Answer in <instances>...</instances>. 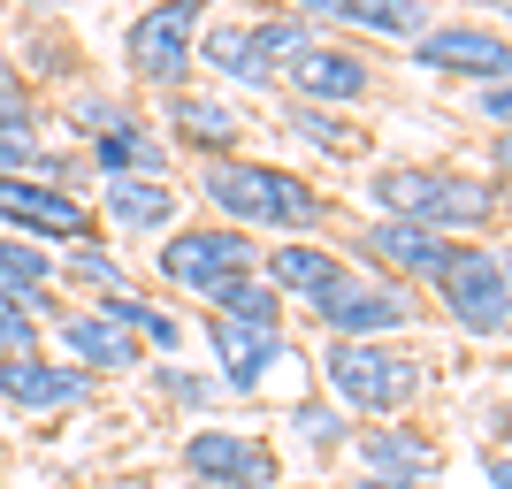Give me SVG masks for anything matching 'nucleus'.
Instances as JSON below:
<instances>
[{
    "label": "nucleus",
    "instance_id": "1",
    "mask_svg": "<svg viewBox=\"0 0 512 489\" xmlns=\"http://www.w3.org/2000/svg\"><path fill=\"white\" fill-rule=\"evenodd\" d=\"M199 199L214 207L222 230H245V237L276 230L283 245H291V237H314L321 222L337 214L321 184L276 169V161H245V153H230V161H199Z\"/></svg>",
    "mask_w": 512,
    "mask_h": 489
},
{
    "label": "nucleus",
    "instance_id": "2",
    "mask_svg": "<svg viewBox=\"0 0 512 489\" xmlns=\"http://www.w3.org/2000/svg\"><path fill=\"white\" fill-rule=\"evenodd\" d=\"M367 207L390 214V222H421V230L451 237V245H474L482 230H497L505 214V184H482V176L459 169H421V161H398V169L367 176Z\"/></svg>",
    "mask_w": 512,
    "mask_h": 489
},
{
    "label": "nucleus",
    "instance_id": "3",
    "mask_svg": "<svg viewBox=\"0 0 512 489\" xmlns=\"http://www.w3.org/2000/svg\"><path fill=\"white\" fill-rule=\"evenodd\" d=\"M321 383L344 421H398L413 398L428 390V360L406 344H329L321 352Z\"/></svg>",
    "mask_w": 512,
    "mask_h": 489
},
{
    "label": "nucleus",
    "instance_id": "4",
    "mask_svg": "<svg viewBox=\"0 0 512 489\" xmlns=\"http://www.w3.org/2000/svg\"><path fill=\"white\" fill-rule=\"evenodd\" d=\"M428 291L444 298V314L482 344H505V321H512V260L497 237H474V245H451L444 268L428 276Z\"/></svg>",
    "mask_w": 512,
    "mask_h": 489
},
{
    "label": "nucleus",
    "instance_id": "5",
    "mask_svg": "<svg viewBox=\"0 0 512 489\" xmlns=\"http://www.w3.org/2000/svg\"><path fill=\"white\" fill-rule=\"evenodd\" d=\"M253 268H260V245L245 230H222V222H176L153 253V276L192 298H214L230 276H253Z\"/></svg>",
    "mask_w": 512,
    "mask_h": 489
},
{
    "label": "nucleus",
    "instance_id": "6",
    "mask_svg": "<svg viewBox=\"0 0 512 489\" xmlns=\"http://www.w3.org/2000/svg\"><path fill=\"white\" fill-rule=\"evenodd\" d=\"M306 314L329 329V344H390V337H406L413 321H421V298H413L406 283H383V276H367V268H344L337 291L321 298V306H306Z\"/></svg>",
    "mask_w": 512,
    "mask_h": 489
},
{
    "label": "nucleus",
    "instance_id": "7",
    "mask_svg": "<svg viewBox=\"0 0 512 489\" xmlns=\"http://www.w3.org/2000/svg\"><path fill=\"white\" fill-rule=\"evenodd\" d=\"M199 23H207V8H199V0H161V8H138V16L123 23V69L138 77V85H153V92H184V77H192V46H199Z\"/></svg>",
    "mask_w": 512,
    "mask_h": 489
},
{
    "label": "nucleus",
    "instance_id": "8",
    "mask_svg": "<svg viewBox=\"0 0 512 489\" xmlns=\"http://www.w3.org/2000/svg\"><path fill=\"white\" fill-rule=\"evenodd\" d=\"M184 482L192 489H276L283 459L268 436H245V428H192L184 436Z\"/></svg>",
    "mask_w": 512,
    "mask_h": 489
},
{
    "label": "nucleus",
    "instance_id": "9",
    "mask_svg": "<svg viewBox=\"0 0 512 489\" xmlns=\"http://www.w3.org/2000/svg\"><path fill=\"white\" fill-rule=\"evenodd\" d=\"M0 230L23 245H77V237H92V207L39 176H0Z\"/></svg>",
    "mask_w": 512,
    "mask_h": 489
},
{
    "label": "nucleus",
    "instance_id": "10",
    "mask_svg": "<svg viewBox=\"0 0 512 489\" xmlns=\"http://www.w3.org/2000/svg\"><path fill=\"white\" fill-rule=\"evenodd\" d=\"M413 69H436V77H474V85H497L512 69V46L497 23H428L421 39H413Z\"/></svg>",
    "mask_w": 512,
    "mask_h": 489
},
{
    "label": "nucleus",
    "instance_id": "11",
    "mask_svg": "<svg viewBox=\"0 0 512 489\" xmlns=\"http://www.w3.org/2000/svg\"><path fill=\"white\" fill-rule=\"evenodd\" d=\"M283 85H291V100H299V107H329V115H344V107H360L367 92H375V62H367L360 46L314 39L299 62L283 69Z\"/></svg>",
    "mask_w": 512,
    "mask_h": 489
},
{
    "label": "nucleus",
    "instance_id": "12",
    "mask_svg": "<svg viewBox=\"0 0 512 489\" xmlns=\"http://www.w3.org/2000/svg\"><path fill=\"white\" fill-rule=\"evenodd\" d=\"M54 360L77 367V375H138L146 367V344L130 337V329H115L107 314H92V306H62L54 314Z\"/></svg>",
    "mask_w": 512,
    "mask_h": 489
},
{
    "label": "nucleus",
    "instance_id": "13",
    "mask_svg": "<svg viewBox=\"0 0 512 489\" xmlns=\"http://www.w3.org/2000/svg\"><path fill=\"white\" fill-rule=\"evenodd\" d=\"M352 253L367 260V276H383V283H428L436 268H444L451 237L421 230V222H390V214H375V222L360 230V245H352Z\"/></svg>",
    "mask_w": 512,
    "mask_h": 489
},
{
    "label": "nucleus",
    "instance_id": "14",
    "mask_svg": "<svg viewBox=\"0 0 512 489\" xmlns=\"http://www.w3.org/2000/svg\"><path fill=\"white\" fill-rule=\"evenodd\" d=\"M92 383L77 367H62L54 352H23V360H0V405L8 413H69L85 405Z\"/></svg>",
    "mask_w": 512,
    "mask_h": 489
},
{
    "label": "nucleus",
    "instance_id": "15",
    "mask_svg": "<svg viewBox=\"0 0 512 489\" xmlns=\"http://www.w3.org/2000/svg\"><path fill=\"white\" fill-rule=\"evenodd\" d=\"M344 268H352V260H344V253H329L321 237H291V245H276V253H260V283H268V291H276L283 306L299 298V314H306V306H321V298L337 291V276H344Z\"/></svg>",
    "mask_w": 512,
    "mask_h": 489
},
{
    "label": "nucleus",
    "instance_id": "16",
    "mask_svg": "<svg viewBox=\"0 0 512 489\" xmlns=\"http://www.w3.org/2000/svg\"><path fill=\"white\" fill-rule=\"evenodd\" d=\"M176 207H184V192L161 184V176H107V184H100V214H92V222H107L115 237H146V230H169Z\"/></svg>",
    "mask_w": 512,
    "mask_h": 489
},
{
    "label": "nucleus",
    "instance_id": "17",
    "mask_svg": "<svg viewBox=\"0 0 512 489\" xmlns=\"http://www.w3.org/2000/svg\"><path fill=\"white\" fill-rule=\"evenodd\" d=\"M207 344H214V360H222V383L214 390H260V375L276 360H291V337L283 329H245V321H214L207 314Z\"/></svg>",
    "mask_w": 512,
    "mask_h": 489
},
{
    "label": "nucleus",
    "instance_id": "18",
    "mask_svg": "<svg viewBox=\"0 0 512 489\" xmlns=\"http://www.w3.org/2000/svg\"><path fill=\"white\" fill-rule=\"evenodd\" d=\"M161 115H169V130L184 138V146H199L207 161H230L237 138H245V107H230L222 92H192L184 85V92H169Z\"/></svg>",
    "mask_w": 512,
    "mask_h": 489
},
{
    "label": "nucleus",
    "instance_id": "19",
    "mask_svg": "<svg viewBox=\"0 0 512 489\" xmlns=\"http://www.w3.org/2000/svg\"><path fill=\"white\" fill-rule=\"evenodd\" d=\"M306 16H314V31H360V39H406V46L436 23L421 0H314Z\"/></svg>",
    "mask_w": 512,
    "mask_h": 489
},
{
    "label": "nucleus",
    "instance_id": "20",
    "mask_svg": "<svg viewBox=\"0 0 512 489\" xmlns=\"http://www.w3.org/2000/svg\"><path fill=\"white\" fill-rule=\"evenodd\" d=\"M436 444H428L421 428H406V421H390V428H375V436H360V474L367 482H398V489H421V482H436Z\"/></svg>",
    "mask_w": 512,
    "mask_h": 489
},
{
    "label": "nucleus",
    "instance_id": "21",
    "mask_svg": "<svg viewBox=\"0 0 512 489\" xmlns=\"http://www.w3.org/2000/svg\"><path fill=\"white\" fill-rule=\"evenodd\" d=\"M192 69H207V77H222L230 92H268L276 77L260 69V54H253V39H245V23H199V46H192Z\"/></svg>",
    "mask_w": 512,
    "mask_h": 489
},
{
    "label": "nucleus",
    "instance_id": "22",
    "mask_svg": "<svg viewBox=\"0 0 512 489\" xmlns=\"http://www.w3.org/2000/svg\"><path fill=\"white\" fill-rule=\"evenodd\" d=\"M92 169L100 176H161L169 184V138L153 123H138V115H123L115 130L92 138Z\"/></svg>",
    "mask_w": 512,
    "mask_h": 489
},
{
    "label": "nucleus",
    "instance_id": "23",
    "mask_svg": "<svg viewBox=\"0 0 512 489\" xmlns=\"http://www.w3.org/2000/svg\"><path fill=\"white\" fill-rule=\"evenodd\" d=\"M46 283H54V253H39V245H23V237L0 230V298H16L31 321H54L62 306L46 298Z\"/></svg>",
    "mask_w": 512,
    "mask_h": 489
},
{
    "label": "nucleus",
    "instance_id": "24",
    "mask_svg": "<svg viewBox=\"0 0 512 489\" xmlns=\"http://www.w3.org/2000/svg\"><path fill=\"white\" fill-rule=\"evenodd\" d=\"M245 39H253L260 69H268V77H283V69L299 62L321 31H314V16H306V8H291V16H253V23H245Z\"/></svg>",
    "mask_w": 512,
    "mask_h": 489
},
{
    "label": "nucleus",
    "instance_id": "25",
    "mask_svg": "<svg viewBox=\"0 0 512 489\" xmlns=\"http://www.w3.org/2000/svg\"><path fill=\"white\" fill-rule=\"evenodd\" d=\"M54 276H69V283H92L100 298H123V291H130V268H123V253H115V245H100V237H77V245H62Z\"/></svg>",
    "mask_w": 512,
    "mask_h": 489
},
{
    "label": "nucleus",
    "instance_id": "26",
    "mask_svg": "<svg viewBox=\"0 0 512 489\" xmlns=\"http://www.w3.org/2000/svg\"><path fill=\"white\" fill-rule=\"evenodd\" d=\"M207 306H214V321H245V329H283V298L260 283V268H253V276H230L222 291L207 298Z\"/></svg>",
    "mask_w": 512,
    "mask_h": 489
},
{
    "label": "nucleus",
    "instance_id": "27",
    "mask_svg": "<svg viewBox=\"0 0 512 489\" xmlns=\"http://www.w3.org/2000/svg\"><path fill=\"white\" fill-rule=\"evenodd\" d=\"M283 421H291V436H299L306 451H337L344 436H352V421H344V413H337L329 398H299L291 413H283Z\"/></svg>",
    "mask_w": 512,
    "mask_h": 489
},
{
    "label": "nucleus",
    "instance_id": "28",
    "mask_svg": "<svg viewBox=\"0 0 512 489\" xmlns=\"http://www.w3.org/2000/svg\"><path fill=\"white\" fill-rule=\"evenodd\" d=\"M291 130H299L306 146H321V153H360L352 123H344V115H329V107H299V100H291Z\"/></svg>",
    "mask_w": 512,
    "mask_h": 489
},
{
    "label": "nucleus",
    "instance_id": "29",
    "mask_svg": "<svg viewBox=\"0 0 512 489\" xmlns=\"http://www.w3.org/2000/svg\"><path fill=\"white\" fill-rule=\"evenodd\" d=\"M46 138H39V123H0V176H39V161H46Z\"/></svg>",
    "mask_w": 512,
    "mask_h": 489
},
{
    "label": "nucleus",
    "instance_id": "30",
    "mask_svg": "<svg viewBox=\"0 0 512 489\" xmlns=\"http://www.w3.org/2000/svg\"><path fill=\"white\" fill-rule=\"evenodd\" d=\"M23 352H39V321L16 298H0V360H23Z\"/></svg>",
    "mask_w": 512,
    "mask_h": 489
},
{
    "label": "nucleus",
    "instance_id": "31",
    "mask_svg": "<svg viewBox=\"0 0 512 489\" xmlns=\"http://www.w3.org/2000/svg\"><path fill=\"white\" fill-rule=\"evenodd\" d=\"M138 344H146V352H169V360H176V352H184V321L161 314V306L146 298V314H138Z\"/></svg>",
    "mask_w": 512,
    "mask_h": 489
},
{
    "label": "nucleus",
    "instance_id": "32",
    "mask_svg": "<svg viewBox=\"0 0 512 489\" xmlns=\"http://www.w3.org/2000/svg\"><path fill=\"white\" fill-rule=\"evenodd\" d=\"M161 398H169V405H207V398H214V383H199V375L169 367V375H161Z\"/></svg>",
    "mask_w": 512,
    "mask_h": 489
},
{
    "label": "nucleus",
    "instance_id": "33",
    "mask_svg": "<svg viewBox=\"0 0 512 489\" xmlns=\"http://www.w3.org/2000/svg\"><path fill=\"white\" fill-rule=\"evenodd\" d=\"M474 115H482L490 130H505V115H512V92H505V77H497V85H474Z\"/></svg>",
    "mask_w": 512,
    "mask_h": 489
},
{
    "label": "nucleus",
    "instance_id": "34",
    "mask_svg": "<svg viewBox=\"0 0 512 489\" xmlns=\"http://www.w3.org/2000/svg\"><path fill=\"white\" fill-rule=\"evenodd\" d=\"M482 482H490V489H505V482H512V459H505V444H490V451H482Z\"/></svg>",
    "mask_w": 512,
    "mask_h": 489
},
{
    "label": "nucleus",
    "instance_id": "35",
    "mask_svg": "<svg viewBox=\"0 0 512 489\" xmlns=\"http://www.w3.org/2000/svg\"><path fill=\"white\" fill-rule=\"evenodd\" d=\"M352 489H398V482H367V474H360V482H352Z\"/></svg>",
    "mask_w": 512,
    "mask_h": 489
},
{
    "label": "nucleus",
    "instance_id": "36",
    "mask_svg": "<svg viewBox=\"0 0 512 489\" xmlns=\"http://www.w3.org/2000/svg\"><path fill=\"white\" fill-rule=\"evenodd\" d=\"M276 489H283V482H276Z\"/></svg>",
    "mask_w": 512,
    "mask_h": 489
}]
</instances>
